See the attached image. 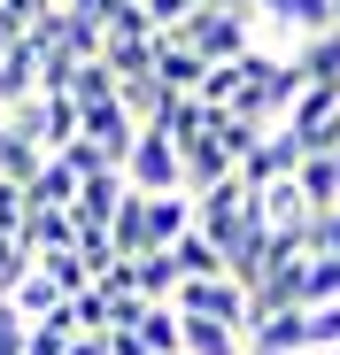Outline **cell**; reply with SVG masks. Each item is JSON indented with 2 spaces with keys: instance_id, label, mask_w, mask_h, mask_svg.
I'll use <instances>...</instances> for the list:
<instances>
[{
  "instance_id": "1",
  "label": "cell",
  "mask_w": 340,
  "mask_h": 355,
  "mask_svg": "<svg viewBox=\"0 0 340 355\" xmlns=\"http://www.w3.org/2000/svg\"><path fill=\"white\" fill-rule=\"evenodd\" d=\"M170 309L178 317H201V324H232V332H255V302L240 278H186L170 293Z\"/></svg>"
},
{
  "instance_id": "2",
  "label": "cell",
  "mask_w": 340,
  "mask_h": 355,
  "mask_svg": "<svg viewBox=\"0 0 340 355\" xmlns=\"http://www.w3.org/2000/svg\"><path fill=\"white\" fill-rule=\"evenodd\" d=\"M124 186H132V193H186L178 147H170V132H162V124L132 132V155H124Z\"/></svg>"
},
{
  "instance_id": "3",
  "label": "cell",
  "mask_w": 340,
  "mask_h": 355,
  "mask_svg": "<svg viewBox=\"0 0 340 355\" xmlns=\"http://www.w3.org/2000/svg\"><path fill=\"white\" fill-rule=\"evenodd\" d=\"M302 162H309V147H302V139H294L287 124H271V132L255 139V155H248V162H240L232 178H240L248 193H263V186H278V178H294Z\"/></svg>"
},
{
  "instance_id": "4",
  "label": "cell",
  "mask_w": 340,
  "mask_h": 355,
  "mask_svg": "<svg viewBox=\"0 0 340 355\" xmlns=\"http://www.w3.org/2000/svg\"><path fill=\"white\" fill-rule=\"evenodd\" d=\"M194 232V193H139V240L147 255H162L170 240H186Z\"/></svg>"
},
{
  "instance_id": "5",
  "label": "cell",
  "mask_w": 340,
  "mask_h": 355,
  "mask_svg": "<svg viewBox=\"0 0 340 355\" xmlns=\"http://www.w3.org/2000/svg\"><path fill=\"white\" fill-rule=\"evenodd\" d=\"M255 24L287 31V39H317V31L340 24V8H332V0H255Z\"/></svg>"
},
{
  "instance_id": "6",
  "label": "cell",
  "mask_w": 340,
  "mask_h": 355,
  "mask_svg": "<svg viewBox=\"0 0 340 355\" xmlns=\"http://www.w3.org/2000/svg\"><path fill=\"white\" fill-rule=\"evenodd\" d=\"M170 147H178V139H170ZM178 170H186V193H209V186H224L240 162L224 155V139H216V124H209L201 139H186V147H178Z\"/></svg>"
},
{
  "instance_id": "7",
  "label": "cell",
  "mask_w": 340,
  "mask_h": 355,
  "mask_svg": "<svg viewBox=\"0 0 340 355\" xmlns=\"http://www.w3.org/2000/svg\"><path fill=\"white\" fill-rule=\"evenodd\" d=\"M248 347H263V355H309V309H271V317H255Z\"/></svg>"
},
{
  "instance_id": "8",
  "label": "cell",
  "mask_w": 340,
  "mask_h": 355,
  "mask_svg": "<svg viewBox=\"0 0 340 355\" xmlns=\"http://www.w3.org/2000/svg\"><path fill=\"white\" fill-rule=\"evenodd\" d=\"M31 93H39V46H31V39H16L8 54H0V116L24 108Z\"/></svg>"
},
{
  "instance_id": "9",
  "label": "cell",
  "mask_w": 340,
  "mask_h": 355,
  "mask_svg": "<svg viewBox=\"0 0 340 355\" xmlns=\"http://www.w3.org/2000/svg\"><path fill=\"white\" fill-rule=\"evenodd\" d=\"M39 170H46V147H39L31 132H16L8 116H0V178H8V186H31Z\"/></svg>"
},
{
  "instance_id": "10",
  "label": "cell",
  "mask_w": 340,
  "mask_h": 355,
  "mask_svg": "<svg viewBox=\"0 0 340 355\" xmlns=\"http://www.w3.org/2000/svg\"><path fill=\"white\" fill-rule=\"evenodd\" d=\"M132 332H139L147 355H186V324H178V309H170V302H147Z\"/></svg>"
},
{
  "instance_id": "11",
  "label": "cell",
  "mask_w": 340,
  "mask_h": 355,
  "mask_svg": "<svg viewBox=\"0 0 340 355\" xmlns=\"http://www.w3.org/2000/svg\"><path fill=\"white\" fill-rule=\"evenodd\" d=\"M294 70L309 78V85H340V24L332 31H317V39H302L294 46Z\"/></svg>"
},
{
  "instance_id": "12",
  "label": "cell",
  "mask_w": 340,
  "mask_h": 355,
  "mask_svg": "<svg viewBox=\"0 0 340 355\" xmlns=\"http://www.w3.org/2000/svg\"><path fill=\"white\" fill-rule=\"evenodd\" d=\"M0 302H8L24 324H39V317H54V309H62V293H54V278H39V270H24L8 293H0Z\"/></svg>"
},
{
  "instance_id": "13",
  "label": "cell",
  "mask_w": 340,
  "mask_h": 355,
  "mask_svg": "<svg viewBox=\"0 0 340 355\" xmlns=\"http://www.w3.org/2000/svg\"><path fill=\"white\" fill-rule=\"evenodd\" d=\"M162 255L178 263V278H232V270H224V255H216V240H201V232H186V240H170Z\"/></svg>"
},
{
  "instance_id": "14",
  "label": "cell",
  "mask_w": 340,
  "mask_h": 355,
  "mask_svg": "<svg viewBox=\"0 0 340 355\" xmlns=\"http://www.w3.org/2000/svg\"><path fill=\"white\" fill-rule=\"evenodd\" d=\"M294 186H302V201L325 216V209H340V170H332V155H309L302 170H294Z\"/></svg>"
},
{
  "instance_id": "15",
  "label": "cell",
  "mask_w": 340,
  "mask_h": 355,
  "mask_svg": "<svg viewBox=\"0 0 340 355\" xmlns=\"http://www.w3.org/2000/svg\"><path fill=\"white\" fill-rule=\"evenodd\" d=\"M186 324V355H248V332L232 324H201V317H178Z\"/></svg>"
},
{
  "instance_id": "16",
  "label": "cell",
  "mask_w": 340,
  "mask_h": 355,
  "mask_svg": "<svg viewBox=\"0 0 340 355\" xmlns=\"http://www.w3.org/2000/svg\"><path fill=\"white\" fill-rule=\"evenodd\" d=\"M24 201H31V209H70V201H78V178H70L62 162L46 155V170L31 178V186H24Z\"/></svg>"
},
{
  "instance_id": "17",
  "label": "cell",
  "mask_w": 340,
  "mask_h": 355,
  "mask_svg": "<svg viewBox=\"0 0 340 355\" xmlns=\"http://www.w3.org/2000/svg\"><path fill=\"white\" fill-rule=\"evenodd\" d=\"M62 93H70L78 108H101V101H117V78H108V62H78Z\"/></svg>"
},
{
  "instance_id": "18",
  "label": "cell",
  "mask_w": 340,
  "mask_h": 355,
  "mask_svg": "<svg viewBox=\"0 0 340 355\" xmlns=\"http://www.w3.org/2000/svg\"><path fill=\"white\" fill-rule=\"evenodd\" d=\"M317 302H340V255H309V270H302V309H317Z\"/></svg>"
},
{
  "instance_id": "19",
  "label": "cell",
  "mask_w": 340,
  "mask_h": 355,
  "mask_svg": "<svg viewBox=\"0 0 340 355\" xmlns=\"http://www.w3.org/2000/svg\"><path fill=\"white\" fill-rule=\"evenodd\" d=\"M62 317H70V332H108V293H101V286L70 293V302H62Z\"/></svg>"
},
{
  "instance_id": "20",
  "label": "cell",
  "mask_w": 340,
  "mask_h": 355,
  "mask_svg": "<svg viewBox=\"0 0 340 355\" xmlns=\"http://www.w3.org/2000/svg\"><path fill=\"white\" fill-rule=\"evenodd\" d=\"M340 347V302H317L309 309V355H332Z\"/></svg>"
},
{
  "instance_id": "21",
  "label": "cell",
  "mask_w": 340,
  "mask_h": 355,
  "mask_svg": "<svg viewBox=\"0 0 340 355\" xmlns=\"http://www.w3.org/2000/svg\"><path fill=\"white\" fill-rule=\"evenodd\" d=\"M302 255H340V209L309 216V232H302Z\"/></svg>"
},
{
  "instance_id": "22",
  "label": "cell",
  "mask_w": 340,
  "mask_h": 355,
  "mask_svg": "<svg viewBox=\"0 0 340 355\" xmlns=\"http://www.w3.org/2000/svg\"><path fill=\"white\" fill-rule=\"evenodd\" d=\"M24 224H31V201H24V186H8V178H0V232H8V240H24Z\"/></svg>"
},
{
  "instance_id": "23",
  "label": "cell",
  "mask_w": 340,
  "mask_h": 355,
  "mask_svg": "<svg viewBox=\"0 0 340 355\" xmlns=\"http://www.w3.org/2000/svg\"><path fill=\"white\" fill-rule=\"evenodd\" d=\"M194 8H201V0H139V16H147L155 31H170V24H186Z\"/></svg>"
},
{
  "instance_id": "24",
  "label": "cell",
  "mask_w": 340,
  "mask_h": 355,
  "mask_svg": "<svg viewBox=\"0 0 340 355\" xmlns=\"http://www.w3.org/2000/svg\"><path fill=\"white\" fill-rule=\"evenodd\" d=\"M0 355H24V317L0 302Z\"/></svg>"
},
{
  "instance_id": "25",
  "label": "cell",
  "mask_w": 340,
  "mask_h": 355,
  "mask_svg": "<svg viewBox=\"0 0 340 355\" xmlns=\"http://www.w3.org/2000/svg\"><path fill=\"white\" fill-rule=\"evenodd\" d=\"M24 31H31V24H24V16H16V8H0V54H8V46H16V39H24Z\"/></svg>"
},
{
  "instance_id": "26",
  "label": "cell",
  "mask_w": 340,
  "mask_h": 355,
  "mask_svg": "<svg viewBox=\"0 0 340 355\" xmlns=\"http://www.w3.org/2000/svg\"><path fill=\"white\" fill-rule=\"evenodd\" d=\"M209 16H255V0H201Z\"/></svg>"
},
{
  "instance_id": "27",
  "label": "cell",
  "mask_w": 340,
  "mask_h": 355,
  "mask_svg": "<svg viewBox=\"0 0 340 355\" xmlns=\"http://www.w3.org/2000/svg\"><path fill=\"white\" fill-rule=\"evenodd\" d=\"M70 355H108V347H101V332H78V340H70Z\"/></svg>"
},
{
  "instance_id": "28",
  "label": "cell",
  "mask_w": 340,
  "mask_h": 355,
  "mask_svg": "<svg viewBox=\"0 0 340 355\" xmlns=\"http://www.w3.org/2000/svg\"><path fill=\"white\" fill-rule=\"evenodd\" d=\"M332 170H340V147H332Z\"/></svg>"
},
{
  "instance_id": "29",
  "label": "cell",
  "mask_w": 340,
  "mask_h": 355,
  "mask_svg": "<svg viewBox=\"0 0 340 355\" xmlns=\"http://www.w3.org/2000/svg\"><path fill=\"white\" fill-rule=\"evenodd\" d=\"M332 8H340V0H332Z\"/></svg>"
}]
</instances>
